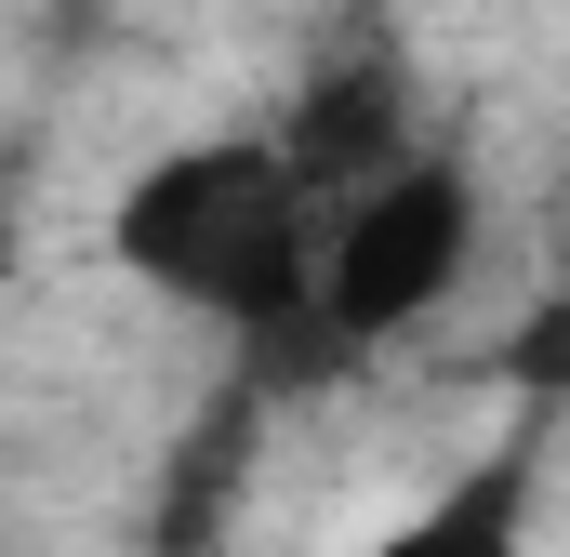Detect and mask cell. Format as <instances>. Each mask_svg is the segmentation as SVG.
Returning <instances> with one entry per match:
<instances>
[{"instance_id": "cell-1", "label": "cell", "mask_w": 570, "mask_h": 557, "mask_svg": "<svg viewBox=\"0 0 570 557\" xmlns=\"http://www.w3.org/2000/svg\"><path fill=\"white\" fill-rule=\"evenodd\" d=\"M318 199L279 159V134H186L120 173L107 199V266L159 305L213 319L239 345L253 399H305V305H318Z\"/></svg>"}, {"instance_id": "cell-2", "label": "cell", "mask_w": 570, "mask_h": 557, "mask_svg": "<svg viewBox=\"0 0 570 557\" xmlns=\"http://www.w3.org/2000/svg\"><path fill=\"white\" fill-rule=\"evenodd\" d=\"M478 226H491V199H478V173L451 146H412L399 173H372L358 199H332V226H318V305H305V399L345 385V372H372L385 345H412L478 278Z\"/></svg>"}, {"instance_id": "cell-3", "label": "cell", "mask_w": 570, "mask_h": 557, "mask_svg": "<svg viewBox=\"0 0 570 557\" xmlns=\"http://www.w3.org/2000/svg\"><path fill=\"white\" fill-rule=\"evenodd\" d=\"M412 80H399V53L385 40H332L318 67H305V94H292V120H279V159L305 173V199L332 213V199H358L372 173H399L412 159Z\"/></svg>"}, {"instance_id": "cell-4", "label": "cell", "mask_w": 570, "mask_h": 557, "mask_svg": "<svg viewBox=\"0 0 570 557\" xmlns=\"http://www.w3.org/2000/svg\"><path fill=\"white\" fill-rule=\"evenodd\" d=\"M531 478H544V438H504V451L451 465L425 505H399L358 557H531Z\"/></svg>"}, {"instance_id": "cell-5", "label": "cell", "mask_w": 570, "mask_h": 557, "mask_svg": "<svg viewBox=\"0 0 570 557\" xmlns=\"http://www.w3.org/2000/svg\"><path fill=\"white\" fill-rule=\"evenodd\" d=\"M504 372H518L531 399H570V278L544 292V305H531V332L504 345Z\"/></svg>"}, {"instance_id": "cell-6", "label": "cell", "mask_w": 570, "mask_h": 557, "mask_svg": "<svg viewBox=\"0 0 570 557\" xmlns=\"http://www.w3.org/2000/svg\"><path fill=\"white\" fill-rule=\"evenodd\" d=\"M558 226H570V159H558Z\"/></svg>"}]
</instances>
